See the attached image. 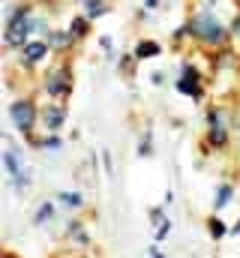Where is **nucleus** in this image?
<instances>
[{
	"label": "nucleus",
	"mask_w": 240,
	"mask_h": 258,
	"mask_svg": "<svg viewBox=\"0 0 240 258\" xmlns=\"http://www.w3.org/2000/svg\"><path fill=\"white\" fill-rule=\"evenodd\" d=\"M189 36L207 42V45H222L225 42V27L210 15V12H198L192 21H189Z\"/></svg>",
	"instance_id": "f257e3e1"
},
{
	"label": "nucleus",
	"mask_w": 240,
	"mask_h": 258,
	"mask_svg": "<svg viewBox=\"0 0 240 258\" xmlns=\"http://www.w3.org/2000/svg\"><path fill=\"white\" fill-rule=\"evenodd\" d=\"M27 33H30V9L18 6L9 21H6V45H27Z\"/></svg>",
	"instance_id": "f03ea898"
},
{
	"label": "nucleus",
	"mask_w": 240,
	"mask_h": 258,
	"mask_svg": "<svg viewBox=\"0 0 240 258\" xmlns=\"http://www.w3.org/2000/svg\"><path fill=\"white\" fill-rule=\"evenodd\" d=\"M9 117H12V123L18 132H30L33 123H36V108H33V102H27V99H18V102H12L9 105Z\"/></svg>",
	"instance_id": "7ed1b4c3"
},
{
	"label": "nucleus",
	"mask_w": 240,
	"mask_h": 258,
	"mask_svg": "<svg viewBox=\"0 0 240 258\" xmlns=\"http://www.w3.org/2000/svg\"><path fill=\"white\" fill-rule=\"evenodd\" d=\"M69 72L66 69H57L48 81H45V90H48V96H63V93H69Z\"/></svg>",
	"instance_id": "20e7f679"
},
{
	"label": "nucleus",
	"mask_w": 240,
	"mask_h": 258,
	"mask_svg": "<svg viewBox=\"0 0 240 258\" xmlns=\"http://www.w3.org/2000/svg\"><path fill=\"white\" fill-rule=\"evenodd\" d=\"M45 54H48L45 42H27V45H21V60L24 63H39Z\"/></svg>",
	"instance_id": "39448f33"
},
{
	"label": "nucleus",
	"mask_w": 240,
	"mask_h": 258,
	"mask_svg": "<svg viewBox=\"0 0 240 258\" xmlns=\"http://www.w3.org/2000/svg\"><path fill=\"white\" fill-rule=\"evenodd\" d=\"M177 90L180 93H186V96H201V87H198V78H180L177 81Z\"/></svg>",
	"instance_id": "423d86ee"
},
{
	"label": "nucleus",
	"mask_w": 240,
	"mask_h": 258,
	"mask_svg": "<svg viewBox=\"0 0 240 258\" xmlns=\"http://www.w3.org/2000/svg\"><path fill=\"white\" fill-rule=\"evenodd\" d=\"M63 117H66V111H63V108H48V111H45V126L54 132V129H60Z\"/></svg>",
	"instance_id": "0eeeda50"
},
{
	"label": "nucleus",
	"mask_w": 240,
	"mask_h": 258,
	"mask_svg": "<svg viewBox=\"0 0 240 258\" xmlns=\"http://www.w3.org/2000/svg\"><path fill=\"white\" fill-rule=\"evenodd\" d=\"M159 51H162V48H159L156 42H141V45L135 48V57L144 60V57H153V54H159Z\"/></svg>",
	"instance_id": "6e6552de"
},
{
	"label": "nucleus",
	"mask_w": 240,
	"mask_h": 258,
	"mask_svg": "<svg viewBox=\"0 0 240 258\" xmlns=\"http://www.w3.org/2000/svg\"><path fill=\"white\" fill-rule=\"evenodd\" d=\"M225 138H228V135H225L222 123H219V126H210V132H207V141H210V144H216V147H222V144H225Z\"/></svg>",
	"instance_id": "1a4fd4ad"
},
{
	"label": "nucleus",
	"mask_w": 240,
	"mask_h": 258,
	"mask_svg": "<svg viewBox=\"0 0 240 258\" xmlns=\"http://www.w3.org/2000/svg\"><path fill=\"white\" fill-rule=\"evenodd\" d=\"M51 213H54V207H51V204L45 201V204H42V207L36 210V216H33V225H42L45 219H51Z\"/></svg>",
	"instance_id": "9d476101"
},
{
	"label": "nucleus",
	"mask_w": 240,
	"mask_h": 258,
	"mask_svg": "<svg viewBox=\"0 0 240 258\" xmlns=\"http://www.w3.org/2000/svg\"><path fill=\"white\" fill-rule=\"evenodd\" d=\"M105 15V3L102 0H87V18H99Z\"/></svg>",
	"instance_id": "9b49d317"
},
{
	"label": "nucleus",
	"mask_w": 240,
	"mask_h": 258,
	"mask_svg": "<svg viewBox=\"0 0 240 258\" xmlns=\"http://www.w3.org/2000/svg\"><path fill=\"white\" fill-rule=\"evenodd\" d=\"M57 198L66 204V207H81V204H84V198H81L78 192H60Z\"/></svg>",
	"instance_id": "f8f14e48"
},
{
	"label": "nucleus",
	"mask_w": 240,
	"mask_h": 258,
	"mask_svg": "<svg viewBox=\"0 0 240 258\" xmlns=\"http://www.w3.org/2000/svg\"><path fill=\"white\" fill-rule=\"evenodd\" d=\"M48 42H51L54 48H66V45L72 42V33H51V36H48Z\"/></svg>",
	"instance_id": "ddd939ff"
},
{
	"label": "nucleus",
	"mask_w": 240,
	"mask_h": 258,
	"mask_svg": "<svg viewBox=\"0 0 240 258\" xmlns=\"http://www.w3.org/2000/svg\"><path fill=\"white\" fill-rule=\"evenodd\" d=\"M69 33L78 39V36H84L87 33V18H72V27H69Z\"/></svg>",
	"instance_id": "4468645a"
},
{
	"label": "nucleus",
	"mask_w": 240,
	"mask_h": 258,
	"mask_svg": "<svg viewBox=\"0 0 240 258\" xmlns=\"http://www.w3.org/2000/svg\"><path fill=\"white\" fill-rule=\"evenodd\" d=\"M228 198H231V186H228V183H222V186H219V192H216V201H213V204H216V207H225V204H228Z\"/></svg>",
	"instance_id": "2eb2a0df"
},
{
	"label": "nucleus",
	"mask_w": 240,
	"mask_h": 258,
	"mask_svg": "<svg viewBox=\"0 0 240 258\" xmlns=\"http://www.w3.org/2000/svg\"><path fill=\"white\" fill-rule=\"evenodd\" d=\"M210 234L219 240V237L225 234V222H222V219H210Z\"/></svg>",
	"instance_id": "dca6fc26"
},
{
	"label": "nucleus",
	"mask_w": 240,
	"mask_h": 258,
	"mask_svg": "<svg viewBox=\"0 0 240 258\" xmlns=\"http://www.w3.org/2000/svg\"><path fill=\"white\" fill-rule=\"evenodd\" d=\"M45 147H54V150H57L60 141H57V138H45Z\"/></svg>",
	"instance_id": "f3484780"
},
{
	"label": "nucleus",
	"mask_w": 240,
	"mask_h": 258,
	"mask_svg": "<svg viewBox=\"0 0 240 258\" xmlns=\"http://www.w3.org/2000/svg\"><path fill=\"white\" fill-rule=\"evenodd\" d=\"M231 33H234V36H240V18H234V27H231Z\"/></svg>",
	"instance_id": "a211bd4d"
},
{
	"label": "nucleus",
	"mask_w": 240,
	"mask_h": 258,
	"mask_svg": "<svg viewBox=\"0 0 240 258\" xmlns=\"http://www.w3.org/2000/svg\"><path fill=\"white\" fill-rule=\"evenodd\" d=\"M231 231H234V234H240V219H237V225H234V228H231Z\"/></svg>",
	"instance_id": "6ab92c4d"
}]
</instances>
